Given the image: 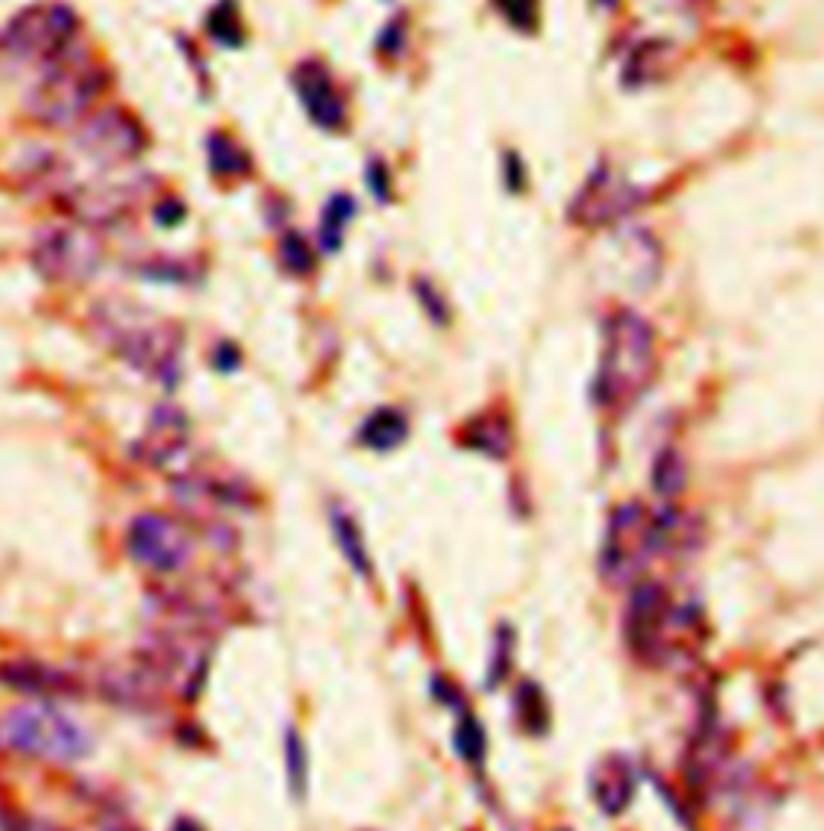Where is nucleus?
Returning <instances> with one entry per match:
<instances>
[{
    "label": "nucleus",
    "mask_w": 824,
    "mask_h": 831,
    "mask_svg": "<svg viewBox=\"0 0 824 831\" xmlns=\"http://www.w3.org/2000/svg\"><path fill=\"white\" fill-rule=\"evenodd\" d=\"M657 374V332L634 310H616L602 326V355L592 399L602 409H629Z\"/></svg>",
    "instance_id": "1"
},
{
    "label": "nucleus",
    "mask_w": 824,
    "mask_h": 831,
    "mask_svg": "<svg viewBox=\"0 0 824 831\" xmlns=\"http://www.w3.org/2000/svg\"><path fill=\"white\" fill-rule=\"evenodd\" d=\"M703 629L699 609L676 603L667 584L638 580L625 606V638L631 651L648 664H676L696 651V632Z\"/></svg>",
    "instance_id": "2"
},
{
    "label": "nucleus",
    "mask_w": 824,
    "mask_h": 831,
    "mask_svg": "<svg viewBox=\"0 0 824 831\" xmlns=\"http://www.w3.org/2000/svg\"><path fill=\"white\" fill-rule=\"evenodd\" d=\"M94 329L110 345V352L122 358L132 371L164 387H174L184 352V332L174 322L139 313L122 303H104L94 313Z\"/></svg>",
    "instance_id": "3"
},
{
    "label": "nucleus",
    "mask_w": 824,
    "mask_h": 831,
    "mask_svg": "<svg viewBox=\"0 0 824 831\" xmlns=\"http://www.w3.org/2000/svg\"><path fill=\"white\" fill-rule=\"evenodd\" d=\"M110 87V72L84 52H68L55 65L42 68L26 90V114L45 129L81 126L94 114V104Z\"/></svg>",
    "instance_id": "4"
},
{
    "label": "nucleus",
    "mask_w": 824,
    "mask_h": 831,
    "mask_svg": "<svg viewBox=\"0 0 824 831\" xmlns=\"http://www.w3.org/2000/svg\"><path fill=\"white\" fill-rule=\"evenodd\" d=\"M81 33L75 7L62 0L30 3L0 30V58L13 68H49L65 58Z\"/></svg>",
    "instance_id": "5"
},
{
    "label": "nucleus",
    "mask_w": 824,
    "mask_h": 831,
    "mask_svg": "<svg viewBox=\"0 0 824 831\" xmlns=\"http://www.w3.org/2000/svg\"><path fill=\"white\" fill-rule=\"evenodd\" d=\"M0 738L13 752L42 757L52 764H72L90 752V735L84 732V725L68 713L49 706L45 700L17 706L3 715Z\"/></svg>",
    "instance_id": "6"
},
{
    "label": "nucleus",
    "mask_w": 824,
    "mask_h": 831,
    "mask_svg": "<svg viewBox=\"0 0 824 831\" xmlns=\"http://www.w3.org/2000/svg\"><path fill=\"white\" fill-rule=\"evenodd\" d=\"M654 557H661L657 535H654V513H648L638 503H625L612 510L602 548H599V571L606 584L625 587V584L644 580L641 574Z\"/></svg>",
    "instance_id": "7"
},
{
    "label": "nucleus",
    "mask_w": 824,
    "mask_h": 831,
    "mask_svg": "<svg viewBox=\"0 0 824 831\" xmlns=\"http://www.w3.org/2000/svg\"><path fill=\"white\" fill-rule=\"evenodd\" d=\"M104 242L97 236V230L84 226V223H62V226H49L42 230L30 258L36 275L45 277L49 284H87L90 277L104 268Z\"/></svg>",
    "instance_id": "8"
},
{
    "label": "nucleus",
    "mask_w": 824,
    "mask_h": 831,
    "mask_svg": "<svg viewBox=\"0 0 824 831\" xmlns=\"http://www.w3.org/2000/svg\"><path fill=\"white\" fill-rule=\"evenodd\" d=\"M75 146L84 159H90L100 168H119L136 161L146 146L149 132L142 119L126 107H100L81 126H75Z\"/></svg>",
    "instance_id": "9"
},
{
    "label": "nucleus",
    "mask_w": 824,
    "mask_h": 831,
    "mask_svg": "<svg viewBox=\"0 0 824 831\" xmlns=\"http://www.w3.org/2000/svg\"><path fill=\"white\" fill-rule=\"evenodd\" d=\"M641 203H644L641 188L629 184L609 164H599L589 171L584 188L574 194L570 206H567V216H570V223H577L584 230H602V226L622 223Z\"/></svg>",
    "instance_id": "10"
},
{
    "label": "nucleus",
    "mask_w": 824,
    "mask_h": 831,
    "mask_svg": "<svg viewBox=\"0 0 824 831\" xmlns=\"http://www.w3.org/2000/svg\"><path fill=\"white\" fill-rule=\"evenodd\" d=\"M126 548L142 567L156 574H178L194 557V542L188 529L164 513L136 515L126 532Z\"/></svg>",
    "instance_id": "11"
},
{
    "label": "nucleus",
    "mask_w": 824,
    "mask_h": 831,
    "mask_svg": "<svg viewBox=\"0 0 824 831\" xmlns=\"http://www.w3.org/2000/svg\"><path fill=\"white\" fill-rule=\"evenodd\" d=\"M139 200V184H75L65 198L58 200L78 223L90 230L119 226L132 216Z\"/></svg>",
    "instance_id": "12"
},
{
    "label": "nucleus",
    "mask_w": 824,
    "mask_h": 831,
    "mask_svg": "<svg viewBox=\"0 0 824 831\" xmlns=\"http://www.w3.org/2000/svg\"><path fill=\"white\" fill-rule=\"evenodd\" d=\"M293 90H297L303 110L310 114V119L319 129H329V132L345 129V119H349L345 97H342L339 84H335V78L329 75V68L322 62L303 58L293 68Z\"/></svg>",
    "instance_id": "13"
},
{
    "label": "nucleus",
    "mask_w": 824,
    "mask_h": 831,
    "mask_svg": "<svg viewBox=\"0 0 824 831\" xmlns=\"http://www.w3.org/2000/svg\"><path fill=\"white\" fill-rule=\"evenodd\" d=\"M191 445V423L174 403H161L142 438L136 441V458L152 468H171Z\"/></svg>",
    "instance_id": "14"
},
{
    "label": "nucleus",
    "mask_w": 824,
    "mask_h": 831,
    "mask_svg": "<svg viewBox=\"0 0 824 831\" xmlns=\"http://www.w3.org/2000/svg\"><path fill=\"white\" fill-rule=\"evenodd\" d=\"M0 683L20 693L40 696V700H75L84 693L72 673L42 664V661H26V658L0 664Z\"/></svg>",
    "instance_id": "15"
},
{
    "label": "nucleus",
    "mask_w": 824,
    "mask_h": 831,
    "mask_svg": "<svg viewBox=\"0 0 824 831\" xmlns=\"http://www.w3.org/2000/svg\"><path fill=\"white\" fill-rule=\"evenodd\" d=\"M638 777L625 754H609L596 764L589 777V796L602 809V816H622L634 799Z\"/></svg>",
    "instance_id": "16"
},
{
    "label": "nucleus",
    "mask_w": 824,
    "mask_h": 831,
    "mask_svg": "<svg viewBox=\"0 0 824 831\" xmlns=\"http://www.w3.org/2000/svg\"><path fill=\"white\" fill-rule=\"evenodd\" d=\"M20 184L40 198L62 200L78 184V178H75L68 159H62L49 146H40V149L26 152V159L20 161Z\"/></svg>",
    "instance_id": "17"
},
{
    "label": "nucleus",
    "mask_w": 824,
    "mask_h": 831,
    "mask_svg": "<svg viewBox=\"0 0 824 831\" xmlns=\"http://www.w3.org/2000/svg\"><path fill=\"white\" fill-rule=\"evenodd\" d=\"M329 522H332V535L339 542V552L349 561V567H354V574L361 580H371L374 577V561H371V552H367V539L357 525L352 510L345 507H332L329 510Z\"/></svg>",
    "instance_id": "18"
},
{
    "label": "nucleus",
    "mask_w": 824,
    "mask_h": 831,
    "mask_svg": "<svg viewBox=\"0 0 824 831\" xmlns=\"http://www.w3.org/2000/svg\"><path fill=\"white\" fill-rule=\"evenodd\" d=\"M206 159H210V171L213 178H223V181H242L252 174V156L248 149L238 142L233 132H210L206 139Z\"/></svg>",
    "instance_id": "19"
},
{
    "label": "nucleus",
    "mask_w": 824,
    "mask_h": 831,
    "mask_svg": "<svg viewBox=\"0 0 824 831\" xmlns=\"http://www.w3.org/2000/svg\"><path fill=\"white\" fill-rule=\"evenodd\" d=\"M406 438H409V423H406V416H403L399 409H393V406L374 409V413L361 423V429H357V441H361L367 451H393V448H399Z\"/></svg>",
    "instance_id": "20"
},
{
    "label": "nucleus",
    "mask_w": 824,
    "mask_h": 831,
    "mask_svg": "<svg viewBox=\"0 0 824 831\" xmlns=\"http://www.w3.org/2000/svg\"><path fill=\"white\" fill-rule=\"evenodd\" d=\"M461 441H464L471 451H480V455L500 461V458L510 455L512 429L510 423H506V416H500V413H483V416H477V419H471V423L464 426Z\"/></svg>",
    "instance_id": "21"
},
{
    "label": "nucleus",
    "mask_w": 824,
    "mask_h": 831,
    "mask_svg": "<svg viewBox=\"0 0 824 831\" xmlns=\"http://www.w3.org/2000/svg\"><path fill=\"white\" fill-rule=\"evenodd\" d=\"M354 213H357V203H354L352 194H332L329 198V203L319 213V252L322 255H339L342 252V242L349 236Z\"/></svg>",
    "instance_id": "22"
},
{
    "label": "nucleus",
    "mask_w": 824,
    "mask_h": 831,
    "mask_svg": "<svg viewBox=\"0 0 824 831\" xmlns=\"http://www.w3.org/2000/svg\"><path fill=\"white\" fill-rule=\"evenodd\" d=\"M651 483H654V490L664 497V500H676L683 490H686V483H689V471H686V458L676 451V448H664L657 458H654V468H651Z\"/></svg>",
    "instance_id": "23"
},
{
    "label": "nucleus",
    "mask_w": 824,
    "mask_h": 831,
    "mask_svg": "<svg viewBox=\"0 0 824 831\" xmlns=\"http://www.w3.org/2000/svg\"><path fill=\"white\" fill-rule=\"evenodd\" d=\"M206 33H210V40L226 45V49H238L245 42V23H242V10H238L236 0H220L210 10Z\"/></svg>",
    "instance_id": "24"
},
{
    "label": "nucleus",
    "mask_w": 824,
    "mask_h": 831,
    "mask_svg": "<svg viewBox=\"0 0 824 831\" xmlns=\"http://www.w3.org/2000/svg\"><path fill=\"white\" fill-rule=\"evenodd\" d=\"M283 764H287V784L293 799H307L310 790V757H307V745L300 738L297 728H287L283 735Z\"/></svg>",
    "instance_id": "25"
},
{
    "label": "nucleus",
    "mask_w": 824,
    "mask_h": 831,
    "mask_svg": "<svg viewBox=\"0 0 824 831\" xmlns=\"http://www.w3.org/2000/svg\"><path fill=\"white\" fill-rule=\"evenodd\" d=\"M277 262L290 277H310L315 271V252L310 248L307 236L300 233H283L277 242Z\"/></svg>",
    "instance_id": "26"
},
{
    "label": "nucleus",
    "mask_w": 824,
    "mask_h": 831,
    "mask_svg": "<svg viewBox=\"0 0 824 831\" xmlns=\"http://www.w3.org/2000/svg\"><path fill=\"white\" fill-rule=\"evenodd\" d=\"M515 713H518V722L528 728V732H545L548 728V706H545V693L535 686V683H522L518 693H515Z\"/></svg>",
    "instance_id": "27"
},
{
    "label": "nucleus",
    "mask_w": 824,
    "mask_h": 831,
    "mask_svg": "<svg viewBox=\"0 0 824 831\" xmlns=\"http://www.w3.org/2000/svg\"><path fill=\"white\" fill-rule=\"evenodd\" d=\"M454 752L461 754V760H468L473 767L483 764V757H486V735H483V725L473 715H461V722L454 728Z\"/></svg>",
    "instance_id": "28"
},
{
    "label": "nucleus",
    "mask_w": 824,
    "mask_h": 831,
    "mask_svg": "<svg viewBox=\"0 0 824 831\" xmlns=\"http://www.w3.org/2000/svg\"><path fill=\"white\" fill-rule=\"evenodd\" d=\"M667 55L664 42H641L634 52H631L629 65H625V81L629 84H648L654 68H661V58Z\"/></svg>",
    "instance_id": "29"
},
{
    "label": "nucleus",
    "mask_w": 824,
    "mask_h": 831,
    "mask_svg": "<svg viewBox=\"0 0 824 831\" xmlns=\"http://www.w3.org/2000/svg\"><path fill=\"white\" fill-rule=\"evenodd\" d=\"M136 275H142L146 280H158V284H181V280H191V265L181 258L152 255V258L136 262Z\"/></svg>",
    "instance_id": "30"
},
{
    "label": "nucleus",
    "mask_w": 824,
    "mask_h": 831,
    "mask_svg": "<svg viewBox=\"0 0 824 831\" xmlns=\"http://www.w3.org/2000/svg\"><path fill=\"white\" fill-rule=\"evenodd\" d=\"M496 10L503 13V20L522 30V33H535L538 26V0H493Z\"/></svg>",
    "instance_id": "31"
},
{
    "label": "nucleus",
    "mask_w": 824,
    "mask_h": 831,
    "mask_svg": "<svg viewBox=\"0 0 824 831\" xmlns=\"http://www.w3.org/2000/svg\"><path fill=\"white\" fill-rule=\"evenodd\" d=\"M416 294H419V300H422V310H426V313H429L438 326H445V322L451 319V310H448L445 294L435 287L429 277H416Z\"/></svg>",
    "instance_id": "32"
},
{
    "label": "nucleus",
    "mask_w": 824,
    "mask_h": 831,
    "mask_svg": "<svg viewBox=\"0 0 824 831\" xmlns=\"http://www.w3.org/2000/svg\"><path fill=\"white\" fill-rule=\"evenodd\" d=\"M403 49H406V17H393L377 36V52L384 58H396Z\"/></svg>",
    "instance_id": "33"
},
{
    "label": "nucleus",
    "mask_w": 824,
    "mask_h": 831,
    "mask_svg": "<svg viewBox=\"0 0 824 831\" xmlns=\"http://www.w3.org/2000/svg\"><path fill=\"white\" fill-rule=\"evenodd\" d=\"M367 188H371V194L381 200V203H390L393 200V174L390 168L384 164V159L367 161Z\"/></svg>",
    "instance_id": "34"
},
{
    "label": "nucleus",
    "mask_w": 824,
    "mask_h": 831,
    "mask_svg": "<svg viewBox=\"0 0 824 831\" xmlns=\"http://www.w3.org/2000/svg\"><path fill=\"white\" fill-rule=\"evenodd\" d=\"M510 651H512L510 626H500L496 648H493V668H490V686H496V683L506 676V671H510Z\"/></svg>",
    "instance_id": "35"
},
{
    "label": "nucleus",
    "mask_w": 824,
    "mask_h": 831,
    "mask_svg": "<svg viewBox=\"0 0 824 831\" xmlns=\"http://www.w3.org/2000/svg\"><path fill=\"white\" fill-rule=\"evenodd\" d=\"M156 220L158 226H174V223H181L184 220V206L178 203V200H161L156 206Z\"/></svg>",
    "instance_id": "36"
},
{
    "label": "nucleus",
    "mask_w": 824,
    "mask_h": 831,
    "mask_svg": "<svg viewBox=\"0 0 824 831\" xmlns=\"http://www.w3.org/2000/svg\"><path fill=\"white\" fill-rule=\"evenodd\" d=\"M506 184H510V191H525V168H522V159L515 156V152H506Z\"/></svg>",
    "instance_id": "37"
},
{
    "label": "nucleus",
    "mask_w": 824,
    "mask_h": 831,
    "mask_svg": "<svg viewBox=\"0 0 824 831\" xmlns=\"http://www.w3.org/2000/svg\"><path fill=\"white\" fill-rule=\"evenodd\" d=\"M238 361H242V355H238L236 345H229V342H223V345L216 349V358H213V364H216L220 371H236Z\"/></svg>",
    "instance_id": "38"
},
{
    "label": "nucleus",
    "mask_w": 824,
    "mask_h": 831,
    "mask_svg": "<svg viewBox=\"0 0 824 831\" xmlns=\"http://www.w3.org/2000/svg\"><path fill=\"white\" fill-rule=\"evenodd\" d=\"M7 831H62L58 825H52V822H45V819H23V816H17V819H10V829Z\"/></svg>",
    "instance_id": "39"
},
{
    "label": "nucleus",
    "mask_w": 824,
    "mask_h": 831,
    "mask_svg": "<svg viewBox=\"0 0 824 831\" xmlns=\"http://www.w3.org/2000/svg\"><path fill=\"white\" fill-rule=\"evenodd\" d=\"M599 3H612V0H599Z\"/></svg>",
    "instance_id": "40"
}]
</instances>
